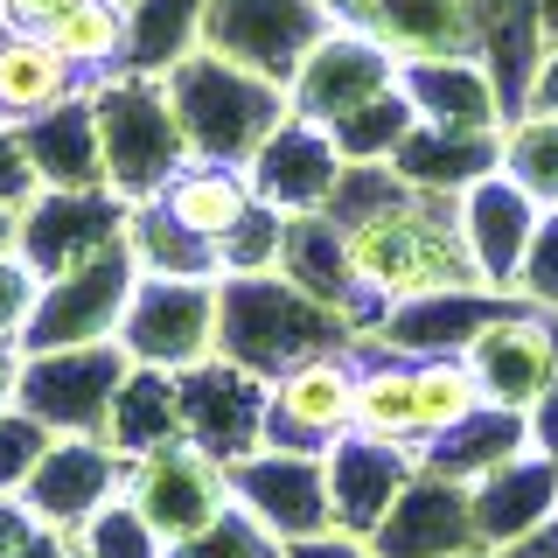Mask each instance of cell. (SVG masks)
I'll list each match as a JSON object with an SVG mask.
<instances>
[{
	"label": "cell",
	"instance_id": "obj_1",
	"mask_svg": "<svg viewBox=\"0 0 558 558\" xmlns=\"http://www.w3.org/2000/svg\"><path fill=\"white\" fill-rule=\"evenodd\" d=\"M349 244L356 287L377 301H447V293H496L468 244L461 196L426 182H405L391 161H349L342 189L328 203Z\"/></svg>",
	"mask_w": 558,
	"mask_h": 558
},
{
	"label": "cell",
	"instance_id": "obj_2",
	"mask_svg": "<svg viewBox=\"0 0 558 558\" xmlns=\"http://www.w3.org/2000/svg\"><path fill=\"white\" fill-rule=\"evenodd\" d=\"M349 342V322L328 301L301 293L287 272H244V279H223V363L252 377H279L307 356H328V349Z\"/></svg>",
	"mask_w": 558,
	"mask_h": 558
},
{
	"label": "cell",
	"instance_id": "obj_3",
	"mask_svg": "<svg viewBox=\"0 0 558 558\" xmlns=\"http://www.w3.org/2000/svg\"><path fill=\"white\" fill-rule=\"evenodd\" d=\"M168 98H174V119H182V140L196 161H231V168H252V154L287 126L293 98L279 84L252 77V70L209 57H182L168 70Z\"/></svg>",
	"mask_w": 558,
	"mask_h": 558
},
{
	"label": "cell",
	"instance_id": "obj_4",
	"mask_svg": "<svg viewBox=\"0 0 558 558\" xmlns=\"http://www.w3.org/2000/svg\"><path fill=\"white\" fill-rule=\"evenodd\" d=\"M92 112H98V147H105V189L119 203H154L196 154L182 140L168 77H140V70H112L92 77Z\"/></svg>",
	"mask_w": 558,
	"mask_h": 558
},
{
	"label": "cell",
	"instance_id": "obj_5",
	"mask_svg": "<svg viewBox=\"0 0 558 558\" xmlns=\"http://www.w3.org/2000/svg\"><path fill=\"white\" fill-rule=\"evenodd\" d=\"M119 349L140 371L189 377L217 363L223 349V279H174V272H140L133 307L119 322Z\"/></svg>",
	"mask_w": 558,
	"mask_h": 558
},
{
	"label": "cell",
	"instance_id": "obj_6",
	"mask_svg": "<svg viewBox=\"0 0 558 558\" xmlns=\"http://www.w3.org/2000/svg\"><path fill=\"white\" fill-rule=\"evenodd\" d=\"M336 28L328 0H209L203 8V49L252 77L287 92L314 57V43Z\"/></svg>",
	"mask_w": 558,
	"mask_h": 558
},
{
	"label": "cell",
	"instance_id": "obj_7",
	"mask_svg": "<svg viewBox=\"0 0 558 558\" xmlns=\"http://www.w3.org/2000/svg\"><path fill=\"white\" fill-rule=\"evenodd\" d=\"M133 287H140V258L126 244L84 258L57 279H43V301H35V322L22 349L43 356V349H84V342H119V322L133 307Z\"/></svg>",
	"mask_w": 558,
	"mask_h": 558
},
{
	"label": "cell",
	"instance_id": "obj_8",
	"mask_svg": "<svg viewBox=\"0 0 558 558\" xmlns=\"http://www.w3.org/2000/svg\"><path fill=\"white\" fill-rule=\"evenodd\" d=\"M140 363L119 342H84V349H43L22 371V412L43 433H105L112 405Z\"/></svg>",
	"mask_w": 558,
	"mask_h": 558
},
{
	"label": "cell",
	"instance_id": "obj_9",
	"mask_svg": "<svg viewBox=\"0 0 558 558\" xmlns=\"http://www.w3.org/2000/svg\"><path fill=\"white\" fill-rule=\"evenodd\" d=\"M126 496L140 502V517H147L174 551L182 537L209 531V523L231 510L238 488H231V461H223V453H209L196 440H168V447L140 453L126 468Z\"/></svg>",
	"mask_w": 558,
	"mask_h": 558
},
{
	"label": "cell",
	"instance_id": "obj_10",
	"mask_svg": "<svg viewBox=\"0 0 558 558\" xmlns=\"http://www.w3.org/2000/svg\"><path fill=\"white\" fill-rule=\"evenodd\" d=\"M398 84H405V63H398L371 28L336 22L322 43H314V57L301 63V77L287 84V98H293L301 119H314V126H342V119H356L363 105L391 98Z\"/></svg>",
	"mask_w": 558,
	"mask_h": 558
},
{
	"label": "cell",
	"instance_id": "obj_11",
	"mask_svg": "<svg viewBox=\"0 0 558 558\" xmlns=\"http://www.w3.org/2000/svg\"><path fill=\"white\" fill-rule=\"evenodd\" d=\"M126 453H119L105 433H57L49 453L35 461V475L22 482V502L43 531L77 537L112 496H126Z\"/></svg>",
	"mask_w": 558,
	"mask_h": 558
},
{
	"label": "cell",
	"instance_id": "obj_12",
	"mask_svg": "<svg viewBox=\"0 0 558 558\" xmlns=\"http://www.w3.org/2000/svg\"><path fill=\"white\" fill-rule=\"evenodd\" d=\"M342 433H356V363L342 349L307 356L266 384V447L322 461Z\"/></svg>",
	"mask_w": 558,
	"mask_h": 558
},
{
	"label": "cell",
	"instance_id": "obj_13",
	"mask_svg": "<svg viewBox=\"0 0 558 558\" xmlns=\"http://www.w3.org/2000/svg\"><path fill=\"white\" fill-rule=\"evenodd\" d=\"M126 217H133V203H119L112 189H43L14 217V252L43 279H57L70 266H84V258L126 244Z\"/></svg>",
	"mask_w": 558,
	"mask_h": 558
},
{
	"label": "cell",
	"instance_id": "obj_14",
	"mask_svg": "<svg viewBox=\"0 0 558 558\" xmlns=\"http://www.w3.org/2000/svg\"><path fill=\"white\" fill-rule=\"evenodd\" d=\"M231 488H238V510L258 517L279 545H307V537L336 531V502H328V468L314 453H279L258 447L231 461Z\"/></svg>",
	"mask_w": 558,
	"mask_h": 558
},
{
	"label": "cell",
	"instance_id": "obj_15",
	"mask_svg": "<svg viewBox=\"0 0 558 558\" xmlns=\"http://www.w3.org/2000/svg\"><path fill=\"white\" fill-rule=\"evenodd\" d=\"M342 147H336V133L328 126H314V119L301 112H287V126H279L266 147L252 154V189H258V203L279 209V217H322L328 203H336V189H342Z\"/></svg>",
	"mask_w": 558,
	"mask_h": 558
},
{
	"label": "cell",
	"instance_id": "obj_16",
	"mask_svg": "<svg viewBox=\"0 0 558 558\" xmlns=\"http://www.w3.org/2000/svg\"><path fill=\"white\" fill-rule=\"evenodd\" d=\"M468 363H475L482 398L496 412H523L558 384V342L531 314H496V322H482L475 342H468Z\"/></svg>",
	"mask_w": 558,
	"mask_h": 558
},
{
	"label": "cell",
	"instance_id": "obj_17",
	"mask_svg": "<svg viewBox=\"0 0 558 558\" xmlns=\"http://www.w3.org/2000/svg\"><path fill=\"white\" fill-rule=\"evenodd\" d=\"M328 468V502H336V531L349 537H371L391 502L405 496V482L418 475L412 447H391V440H371V433H342L336 447L322 453Z\"/></svg>",
	"mask_w": 558,
	"mask_h": 558
},
{
	"label": "cell",
	"instance_id": "obj_18",
	"mask_svg": "<svg viewBox=\"0 0 558 558\" xmlns=\"http://www.w3.org/2000/svg\"><path fill=\"white\" fill-rule=\"evenodd\" d=\"M84 92H92V77H84L43 28L0 22V119H8V126H28V119L57 112V105L84 98Z\"/></svg>",
	"mask_w": 558,
	"mask_h": 558
},
{
	"label": "cell",
	"instance_id": "obj_19",
	"mask_svg": "<svg viewBox=\"0 0 558 558\" xmlns=\"http://www.w3.org/2000/svg\"><path fill=\"white\" fill-rule=\"evenodd\" d=\"M461 223H468V244H475L488 287H517V266H523L531 231H537V203L523 196L510 174H482L461 196Z\"/></svg>",
	"mask_w": 558,
	"mask_h": 558
},
{
	"label": "cell",
	"instance_id": "obj_20",
	"mask_svg": "<svg viewBox=\"0 0 558 558\" xmlns=\"http://www.w3.org/2000/svg\"><path fill=\"white\" fill-rule=\"evenodd\" d=\"M363 28L398 63H453L475 49V0H377Z\"/></svg>",
	"mask_w": 558,
	"mask_h": 558
},
{
	"label": "cell",
	"instance_id": "obj_21",
	"mask_svg": "<svg viewBox=\"0 0 558 558\" xmlns=\"http://www.w3.org/2000/svg\"><path fill=\"white\" fill-rule=\"evenodd\" d=\"M154 203H161L189 238H203L209 252H217V244H223V238H231L238 223L258 209V189H252V174L231 168V161H189V168L174 174V182H168Z\"/></svg>",
	"mask_w": 558,
	"mask_h": 558
},
{
	"label": "cell",
	"instance_id": "obj_22",
	"mask_svg": "<svg viewBox=\"0 0 558 558\" xmlns=\"http://www.w3.org/2000/svg\"><path fill=\"white\" fill-rule=\"evenodd\" d=\"M22 147H28L35 182L43 189H105V147H98L92 92L57 105V112H43V119H28Z\"/></svg>",
	"mask_w": 558,
	"mask_h": 558
},
{
	"label": "cell",
	"instance_id": "obj_23",
	"mask_svg": "<svg viewBox=\"0 0 558 558\" xmlns=\"http://www.w3.org/2000/svg\"><path fill=\"white\" fill-rule=\"evenodd\" d=\"M203 8L209 0H126V70L168 77L182 57L203 49Z\"/></svg>",
	"mask_w": 558,
	"mask_h": 558
},
{
	"label": "cell",
	"instance_id": "obj_24",
	"mask_svg": "<svg viewBox=\"0 0 558 558\" xmlns=\"http://www.w3.org/2000/svg\"><path fill=\"white\" fill-rule=\"evenodd\" d=\"M105 440L126 453V461H140V453H154V447H168V440H189V433H182V377L133 371L126 391H119V405H112Z\"/></svg>",
	"mask_w": 558,
	"mask_h": 558
},
{
	"label": "cell",
	"instance_id": "obj_25",
	"mask_svg": "<svg viewBox=\"0 0 558 558\" xmlns=\"http://www.w3.org/2000/svg\"><path fill=\"white\" fill-rule=\"evenodd\" d=\"M405 98L426 126L440 133H461V126H488L496 119V98H488L482 70L475 63H405Z\"/></svg>",
	"mask_w": 558,
	"mask_h": 558
},
{
	"label": "cell",
	"instance_id": "obj_26",
	"mask_svg": "<svg viewBox=\"0 0 558 558\" xmlns=\"http://www.w3.org/2000/svg\"><path fill=\"white\" fill-rule=\"evenodd\" d=\"M43 35L84 70V77H112V70H126V0H70Z\"/></svg>",
	"mask_w": 558,
	"mask_h": 558
},
{
	"label": "cell",
	"instance_id": "obj_27",
	"mask_svg": "<svg viewBox=\"0 0 558 558\" xmlns=\"http://www.w3.org/2000/svg\"><path fill=\"white\" fill-rule=\"evenodd\" d=\"M412 384H418V447L447 440L453 426H468L475 412H488L482 398V377L468 356H418L412 363Z\"/></svg>",
	"mask_w": 558,
	"mask_h": 558
},
{
	"label": "cell",
	"instance_id": "obj_28",
	"mask_svg": "<svg viewBox=\"0 0 558 558\" xmlns=\"http://www.w3.org/2000/svg\"><path fill=\"white\" fill-rule=\"evenodd\" d=\"M126 252L140 258V272H174V279H223L217 252L203 238H189L161 203H133L126 217Z\"/></svg>",
	"mask_w": 558,
	"mask_h": 558
},
{
	"label": "cell",
	"instance_id": "obj_29",
	"mask_svg": "<svg viewBox=\"0 0 558 558\" xmlns=\"http://www.w3.org/2000/svg\"><path fill=\"white\" fill-rule=\"evenodd\" d=\"M356 433L418 453V384H412V363L356 371Z\"/></svg>",
	"mask_w": 558,
	"mask_h": 558
},
{
	"label": "cell",
	"instance_id": "obj_30",
	"mask_svg": "<svg viewBox=\"0 0 558 558\" xmlns=\"http://www.w3.org/2000/svg\"><path fill=\"white\" fill-rule=\"evenodd\" d=\"M502 174L531 196L537 209H558V112H537L502 133Z\"/></svg>",
	"mask_w": 558,
	"mask_h": 558
},
{
	"label": "cell",
	"instance_id": "obj_31",
	"mask_svg": "<svg viewBox=\"0 0 558 558\" xmlns=\"http://www.w3.org/2000/svg\"><path fill=\"white\" fill-rule=\"evenodd\" d=\"M77 551L84 558H168V537L140 517L133 496H112L105 510L77 531Z\"/></svg>",
	"mask_w": 558,
	"mask_h": 558
},
{
	"label": "cell",
	"instance_id": "obj_32",
	"mask_svg": "<svg viewBox=\"0 0 558 558\" xmlns=\"http://www.w3.org/2000/svg\"><path fill=\"white\" fill-rule=\"evenodd\" d=\"M168 558H287V545H279V537H272L258 517H244L238 502H231V510L209 523V531L182 537V545H174Z\"/></svg>",
	"mask_w": 558,
	"mask_h": 558
},
{
	"label": "cell",
	"instance_id": "obj_33",
	"mask_svg": "<svg viewBox=\"0 0 558 558\" xmlns=\"http://www.w3.org/2000/svg\"><path fill=\"white\" fill-rule=\"evenodd\" d=\"M35 301H43V272H35L14 244H0V342H22L28 336Z\"/></svg>",
	"mask_w": 558,
	"mask_h": 558
},
{
	"label": "cell",
	"instance_id": "obj_34",
	"mask_svg": "<svg viewBox=\"0 0 558 558\" xmlns=\"http://www.w3.org/2000/svg\"><path fill=\"white\" fill-rule=\"evenodd\" d=\"M49 440H57V433H43L22 405L0 412V496H22V482L35 475V461L49 453Z\"/></svg>",
	"mask_w": 558,
	"mask_h": 558
},
{
	"label": "cell",
	"instance_id": "obj_35",
	"mask_svg": "<svg viewBox=\"0 0 558 558\" xmlns=\"http://www.w3.org/2000/svg\"><path fill=\"white\" fill-rule=\"evenodd\" d=\"M43 196V182H35V161H28V147H22V126H8L0 119V209H22Z\"/></svg>",
	"mask_w": 558,
	"mask_h": 558
},
{
	"label": "cell",
	"instance_id": "obj_36",
	"mask_svg": "<svg viewBox=\"0 0 558 558\" xmlns=\"http://www.w3.org/2000/svg\"><path fill=\"white\" fill-rule=\"evenodd\" d=\"M517 287H531L537 301H558V209H551V223L531 231V252H523V266H517Z\"/></svg>",
	"mask_w": 558,
	"mask_h": 558
},
{
	"label": "cell",
	"instance_id": "obj_37",
	"mask_svg": "<svg viewBox=\"0 0 558 558\" xmlns=\"http://www.w3.org/2000/svg\"><path fill=\"white\" fill-rule=\"evenodd\" d=\"M35 531H43V523L28 517V502H22V496H0V558H14Z\"/></svg>",
	"mask_w": 558,
	"mask_h": 558
},
{
	"label": "cell",
	"instance_id": "obj_38",
	"mask_svg": "<svg viewBox=\"0 0 558 558\" xmlns=\"http://www.w3.org/2000/svg\"><path fill=\"white\" fill-rule=\"evenodd\" d=\"M70 0H0V22L8 28H49Z\"/></svg>",
	"mask_w": 558,
	"mask_h": 558
},
{
	"label": "cell",
	"instance_id": "obj_39",
	"mask_svg": "<svg viewBox=\"0 0 558 558\" xmlns=\"http://www.w3.org/2000/svg\"><path fill=\"white\" fill-rule=\"evenodd\" d=\"M22 371H28V349L22 342H0V412L22 405Z\"/></svg>",
	"mask_w": 558,
	"mask_h": 558
},
{
	"label": "cell",
	"instance_id": "obj_40",
	"mask_svg": "<svg viewBox=\"0 0 558 558\" xmlns=\"http://www.w3.org/2000/svg\"><path fill=\"white\" fill-rule=\"evenodd\" d=\"M63 551H70V537H57V531H35V537H28V545L14 551V558H63Z\"/></svg>",
	"mask_w": 558,
	"mask_h": 558
},
{
	"label": "cell",
	"instance_id": "obj_41",
	"mask_svg": "<svg viewBox=\"0 0 558 558\" xmlns=\"http://www.w3.org/2000/svg\"><path fill=\"white\" fill-rule=\"evenodd\" d=\"M328 14H336V22H349V28H363L377 14V0H328Z\"/></svg>",
	"mask_w": 558,
	"mask_h": 558
},
{
	"label": "cell",
	"instance_id": "obj_42",
	"mask_svg": "<svg viewBox=\"0 0 558 558\" xmlns=\"http://www.w3.org/2000/svg\"><path fill=\"white\" fill-rule=\"evenodd\" d=\"M0 244H14V209H0Z\"/></svg>",
	"mask_w": 558,
	"mask_h": 558
}]
</instances>
